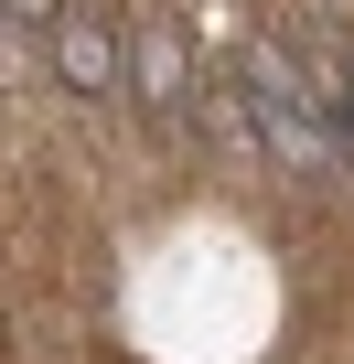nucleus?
<instances>
[{
  "label": "nucleus",
  "instance_id": "obj_1",
  "mask_svg": "<svg viewBox=\"0 0 354 364\" xmlns=\"http://www.w3.org/2000/svg\"><path fill=\"white\" fill-rule=\"evenodd\" d=\"M54 75H65L76 97H118V75H129V43H118L108 22H86V11H76V22L54 33Z\"/></svg>",
  "mask_w": 354,
  "mask_h": 364
},
{
  "label": "nucleus",
  "instance_id": "obj_2",
  "mask_svg": "<svg viewBox=\"0 0 354 364\" xmlns=\"http://www.w3.org/2000/svg\"><path fill=\"white\" fill-rule=\"evenodd\" d=\"M11 22H54V0H11Z\"/></svg>",
  "mask_w": 354,
  "mask_h": 364
}]
</instances>
